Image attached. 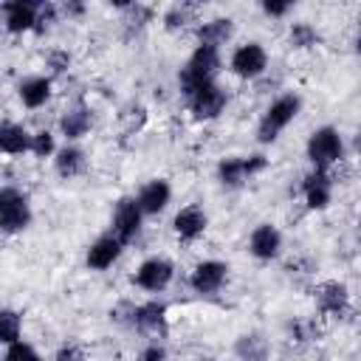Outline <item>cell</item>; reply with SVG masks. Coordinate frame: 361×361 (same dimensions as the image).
I'll return each instance as SVG.
<instances>
[{
	"label": "cell",
	"instance_id": "1",
	"mask_svg": "<svg viewBox=\"0 0 361 361\" xmlns=\"http://www.w3.org/2000/svg\"><path fill=\"white\" fill-rule=\"evenodd\" d=\"M220 68H223L220 51H217V48H209V45H197V48L189 54V59H186V65L180 68V73H178L180 93L189 96L192 90L217 82Z\"/></svg>",
	"mask_w": 361,
	"mask_h": 361
},
{
	"label": "cell",
	"instance_id": "2",
	"mask_svg": "<svg viewBox=\"0 0 361 361\" xmlns=\"http://www.w3.org/2000/svg\"><path fill=\"white\" fill-rule=\"evenodd\" d=\"M299 113H302V96H299V93H282V96H276V99L265 107V113H262V118H259V124H257V141H259V144H274V141L282 135V130H285Z\"/></svg>",
	"mask_w": 361,
	"mask_h": 361
},
{
	"label": "cell",
	"instance_id": "3",
	"mask_svg": "<svg viewBox=\"0 0 361 361\" xmlns=\"http://www.w3.org/2000/svg\"><path fill=\"white\" fill-rule=\"evenodd\" d=\"M305 152H307V161L313 169H330L333 164H338L344 158V138L333 124L316 127L307 135Z\"/></svg>",
	"mask_w": 361,
	"mask_h": 361
},
{
	"label": "cell",
	"instance_id": "4",
	"mask_svg": "<svg viewBox=\"0 0 361 361\" xmlns=\"http://www.w3.org/2000/svg\"><path fill=\"white\" fill-rule=\"evenodd\" d=\"M34 212H31V200L23 189L17 186H3L0 189V228L3 234H20L31 226Z\"/></svg>",
	"mask_w": 361,
	"mask_h": 361
},
{
	"label": "cell",
	"instance_id": "5",
	"mask_svg": "<svg viewBox=\"0 0 361 361\" xmlns=\"http://www.w3.org/2000/svg\"><path fill=\"white\" fill-rule=\"evenodd\" d=\"M172 279H175V265L166 257H147L135 268V274H133V285L141 288V290H147V293L166 290L172 285Z\"/></svg>",
	"mask_w": 361,
	"mask_h": 361
},
{
	"label": "cell",
	"instance_id": "6",
	"mask_svg": "<svg viewBox=\"0 0 361 361\" xmlns=\"http://www.w3.org/2000/svg\"><path fill=\"white\" fill-rule=\"evenodd\" d=\"M228 71L237 79H257L268 71V51L259 42H243L228 56Z\"/></svg>",
	"mask_w": 361,
	"mask_h": 361
},
{
	"label": "cell",
	"instance_id": "7",
	"mask_svg": "<svg viewBox=\"0 0 361 361\" xmlns=\"http://www.w3.org/2000/svg\"><path fill=\"white\" fill-rule=\"evenodd\" d=\"M186 102H189V113H192L197 121H214V118L226 110L228 93H226L217 82H212V85H203V87L192 90V93L186 96Z\"/></svg>",
	"mask_w": 361,
	"mask_h": 361
},
{
	"label": "cell",
	"instance_id": "8",
	"mask_svg": "<svg viewBox=\"0 0 361 361\" xmlns=\"http://www.w3.org/2000/svg\"><path fill=\"white\" fill-rule=\"evenodd\" d=\"M228 282V265L223 259H200L189 274V288L200 296H214Z\"/></svg>",
	"mask_w": 361,
	"mask_h": 361
},
{
	"label": "cell",
	"instance_id": "9",
	"mask_svg": "<svg viewBox=\"0 0 361 361\" xmlns=\"http://www.w3.org/2000/svg\"><path fill=\"white\" fill-rule=\"evenodd\" d=\"M144 212H141V206H138V200L135 197H118V203H116V209H113V234L127 245V243H133L138 234H141V226H144Z\"/></svg>",
	"mask_w": 361,
	"mask_h": 361
},
{
	"label": "cell",
	"instance_id": "10",
	"mask_svg": "<svg viewBox=\"0 0 361 361\" xmlns=\"http://www.w3.org/2000/svg\"><path fill=\"white\" fill-rule=\"evenodd\" d=\"M39 8H42V3H34V0H6V3L0 6L6 31H8V34L37 31Z\"/></svg>",
	"mask_w": 361,
	"mask_h": 361
},
{
	"label": "cell",
	"instance_id": "11",
	"mask_svg": "<svg viewBox=\"0 0 361 361\" xmlns=\"http://www.w3.org/2000/svg\"><path fill=\"white\" fill-rule=\"evenodd\" d=\"M248 251L259 262H271L282 254V231L271 223H259L248 234Z\"/></svg>",
	"mask_w": 361,
	"mask_h": 361
},
{
	"label": "cell",
	"instance_id": "12",
	"mask_svg": "<svg viewBox=\"0 0 361 361\" xmlns=\"http://www.w3.org/2000/svg\"><path fill=\"white\" fill-rule=\"evenodd\" d=\"M302 197L307 203V209L313 212H322L330 206L333 200V178L327 169H310L305 178H302Z\"/></svg>",
	"mask_w": 361,
	"mask_h": 361
},
{
	"label": "cell",
	"instance_id": "13",
	"mask_svg": "<svg viewBox=\"0 0 361 361\" xmlns=\"http://www.w3.org/2000/svg\"><path fill=\"white\" fill-rule=\"evenodd\" d=\"M172 228H175V237L180 243H195L203 237V231L209 228V214L203 212V206L197 203H189L183 206L175 217H172Z\"/></svg>",
	"mask_w": 361,
	"mask_h": 361
},
{
	"label": "cell",
	"instance_id": "14",
	"mask_svg": "<svg viewBox=\"0 0 361 361\" xmlns=\"http://www.w3.org/2000/svg\"><path fill=\"white\" fill-rule=\"evenodd\" d=\"M121 251H124V243H121V240H118L113 231H107V234L96 237V240L87 245L85 265H87L90 271H107L113 262H118Z\"/></svg>",
	"mask_w": 361,
	"mask_h": 361
},
{
	"label": "cell",
	"instance_id": "15",
	"mask_svg": "<svg viewBox=\"0 0 361 361\" xmlns=\"http://www.w3.org/2000/svg\"><path fill=\"white\" fill-rule=\"evenodd\" d=\"M51 93H54V79L45 73H31L17 82V96H20L23 107H28V110L45 107L51 102Z\"/></svg>",
	"mask_w": 361,
	"mask_h": 361
},
{
	"label": "cell",
	"instance_id": "16",
	"mask_svg": "<svg viewBox=\"0 0 361 361\" xmlns=\"http://www.w3.org/2000/svg\"><path fill=\"white\" fill-rule=\"evenodd\" d=\"M138 333H161L166 327V305L158 302V299H149V302H141V305H133L130 310V319H127Z\"/></svg>",
	"mask_w": 361,
	"mask_h": 361
},
{
	"label": "cell",
	"instance_id": "17",
	"mask_svg": "<svg viewBox=\"0 0 361 361\" xmlns=\"http://www.w3.org/2000/svg\"><path fill=\"white\" fill-rule=\"evenodd\" d=\"M135 200H138V206H141V212H144L147 217L161 214V212L169 206V200H172V186H169V180H164V178H152V180H147V183L138 189Z\"/></svg>",
	"mask_w": 361,
	"mask_h": 361
},
{
	"label": "cell",
	"instance_id": "18",
	"mask_svg": "<svg viewBox=\"0 0 361 361\" xmlns=\"http://www.w3.org/2000/svg\"><path fill=\"white\" fill-rule=\"evenodd\" d=\"M90 127H93V116H90V107L82 104V102H79V104H71V107L59 116V133L65 135L68 144L85 138Z\"/></svg>",
	"mask_w": 361,
	"mask_h": 361
},
{
	"label": "cell",
	"instance_id": "19",
	"mask_svg": "<svg viewBox=\"0 0 361 361\" xmlns=\"http://www.w3.org/2000/svg\"><path fill=\"white\" fill-rule=\"evenodd\" d=\"M316 305H319V310L327 313V316H341V313H347V307H350V290H347V285H344V282H336V279L319 285V290H316Z\"/></svg>",
	"mask_w": 361,
	"mask_h": 361
},
{
	"label": "cell",
	"instance_id": "20",
	"mask_svg": "<svg viewBox=\"0 0 361 361\" xmlns=\"http://www.w3.org/2000/svg\"><path fill=\"white\" fill-rule=\"evenodd\" d=\"M31 141H34V133H28L23 124L6 118L0 124V152L3 155H23V152H31Z\"/></svg>",
	"mask_w": 361,
	"mask_h": 361
},
{
	"label": "cell",
	"instance_id": "21",
	"mask_svg": "<svg viewBox=\"0 0 361 361\" xmlns=\"http://www.w3.org/2000/svg\"><path fill=\"white\" fill-rule=\"evenodd\" d=\"M234 34V20L231 17H214V20H206L195 28V37H197V45H209V48H217L223 42H228Z\"/></svg>",
	"mask_w": 361,
	"mask_h": 361
},
{
	"label": "cell",
	"instance_id": "22",
	"mask_svg": "<svg viewBox=\"0 0 361 361\" xmlns=\"http://www.w3.org/2000/svg\"><path fill=\"white\" fill-rule=\"evenodd\" d=\"M85 166H87V155H85V149L76 147V144H65V147H59L56 155H54V172H56L59 178H65V180L82 175Z\"/></svg>",
	"mask_w": 361,
	"mask_h": 361
},
{
	"label": "cell",
	"instance_id": "23",
	"mask_svg": "<svg viewBox=\"0 0 361 361\" xmlns=\"http://www.w3.org/2000/svg\"><path fill=\"white\" fill-rule=\"evenodd\" d=\"M217 180H220L226 189H240V186L248 180V172H245V158H243V155H228V158H220V164H217Z\"/></svg>",
	"mask_w": 361,
	"mask_h": 361
},
{
	"label": "cell",
	"instance_id": "24",
	"mask_svg": "<svg viewBox=\"0 0 361 361\" xmlns=\"http://www.w3.org/2000/svg\"><path fill=\"white\" fill-rule=\"evenodd\" d=\"M20 338H23V319H20V313L11 310V307H3L0 310V341L8 347L14 341H20Z\"/></svg>",
	"mask_w": 361,
	"mask_h": 361
},
{
	"label": "cell",
	"instance_id": "25",
	"mask_svg": "<svg viewBox=\"0 0 361 361\" xmlns=\"http://www.w3.org/2000/svg\"><path fill=\"white\" fill-rule=\"evenodd\" d=\"M288 42L299 51H307V48L319 45V31L310 23H293L290 31H288Z\"/></svg>",
	"mask_w": 361,
	"mask_h": 361
},
{
	"label": "cell",
	"instance_id": "26",
	"mask_svg": "<svg viewBox=\"0 0 361 361\" xmlns=\"http://www.w3.org/2000/svg\"><path fill=\"white\" fill-rule=\"evenodd\" d=\"M189 23H192V6H186V3L169 6V8L164 11V28H166V31H180V28H186Z\"/></svg>",
	"mask_w": 361,
	"mask_h": 361
},
{
	"label": "cell",
	"instance_id": "27",
	"mask_svg": "<svg viewBox=\"0 0 361 361\" xmlns=\"http://www.w3.org/2000/svg\"><path fill=\"white\" fill-rule=\"evenodd\" d=\"M237 355L243 361H265V341L259 336H240Z\"/></svg>",
	"mask_w": 361,
	"mask_h": 361
},
{
	"label": "cell",
	"instance_id": "28",
	"mask_svg": "<svg viewBox=\"0 0 361 361\" xmlns=\"http://www.w3.org/2000/svg\"><path fill=\"white\" fill-rule=\"evenodd\" d=\"M56 138L51 130H37L34 133V141H31V155L34 158H54L56 155Z\"/></svg>",
	"mask_w": 361,
	"mask_h": 361
},
{
	"label": "cell",
	"instance_id": "29",
	"mask_svg": "<svg viewBox=\"0 0 361 361\" xmlns=\"http://www.w3.org/2000/svg\"><path fill=\"white\" fill-rule=\"evenodd\" d=\"M3 361H42V355L37 353V347L34 344H28V341H14V344H8L6 347V353H3Z\"/></svg>",
	"mask_w": 361,
	"mask_h": 361
},
{
	"label": "cell",
	"instance_id": "30",
	"mask_svg": "<svg viewBox=\"0 0 361 361\" xmlns=\"http://www.w3.org/2000/svg\"><path fill=\"white\" fill-rule=\"evenodd\" d=\"M54 361H85V350H82V344H76V341H65V344L54 353Z\"/></svg>",
	"mask_w": 361,
	"mask_h": 361
},
{
	"label": "cell",
	"instance_id": "31",
	"mask_svg": "<svg viewBox=\"0 0 361 361\" xmlns=\"http://www.w3.org/2000/svg\"><path fill=\"white\" fill-rule=\"evenodd\" d=\"M56 20H59V8H56L54 3H42V8H39V20H37V34L48 31Z\"/></svg>",
	"mask_w": 361,
	"mask_h": 361
},
{
	"label": "cell",
	"instance_id": "32",
	"mask_svg": "<svg viewBox=\"0 0 361 361\" xmlns=\"http://www.w3.org/2000/svg\"><path fill=\"white\" fill-rule=\"evenodd\" d=\"M166 358H169V353H166V347L158 344V341L144 344L141 353H138V361H166Z\"/></svg>",
	"mask_w": 361,
	"mask_h": 361
},
{
	"label": "cell",
	"instance_id": "33",
	"mask_svg": "<svg viewBox=\"0 0 361 361\" xmlns=\"http://www.w3.org/2000/svg\"><path fill=\"white\" fill-rule=\"evenodd\" d=\"M259 8H262L265 17H285V14L290 11V3H282V0H262Z\"/></svg>",
	"mask_w": 361,
	"mask_h": 361
},
{
	"label": "cell",
	"instance_id": "34",
	"mask_svg": "<svg viewBox=\"0 0 361 361\" xmlns=\"http://www.w3.org/2000/svg\"><path fill=\"white\" fill-rule=\"evenodd\" d=\"M68 65H71V54H68V51H51V54H48V68H51L54 73H65Z\"/></svg>",
	"mask_w": 361,
	"mask_h": 361
},
{
	"label": "cell",
	"instance_id": "35",
	"mask_svg": "<svg viewBox=\"0 0 361 361\" xmlns=\"http://www.w3.org/2000/svg\"><path fill=\"white\" fill-rule=\"evenodd\" d=\"M243 158H245V172H248V178H254V175L265 172V166H268V158H265L262 152H254V155H243Z\"/></svg>",
	"mask_w": 361,
	"mask_h": 361
},
{
	"label": "cell",
	"instance_id": "36",
	"mask_svg": "<svg viewBox=\"0 0 361 361\" xmlns=\"http://www.w3.org/2000/svg\"><path fill=\"white\" fill-rule=\"evenodd\" d=\"M82 11H85L82 3H65V6H62V14H68V17H79Z\"/></svg>",
	"mask_w": 361,
	"mask_h": 361
},
{
	"label": "cell",
	"instance_id": "37",
	"mask_svg": "<svg viewBox=\"0 0 361 361\" xmlns=\"http://www.w3.org/2000/svg\"><path fill=\"white\" fill-rule=\"evenodd\" d=\"M358 39H361V17H358Z\"/></svg>",
	"mask_w": 361,
	"mask_h": 361
},
{
	"label": "cell",
	"instance_id": "38",
	"mask_svg": "<svg viewBox=\"0 0 361 361\" xmlns=\"http://www.w3.org/2000/svg\"><path fill=\"white\" fill-rule=\"evenodd\" d=\"M203 361H214V358H203Z\"/></svg>",
	"mask_w": 361,
	"mask_h": 361
},
{
	"label": "cell",
	"instance_id": "39",
	"mask_svg": "<svg viewBox=\"0 0 361 361\" xmlns=\"http://www.w3.org/2000/svg\"><path fill=\"white\" fill-rule=\"evenodd\" d=\"M265 361H268V358H265Z\"/></svg>",
	"mask_w": 361,
	"mask_h": 361
}]
</instances>
